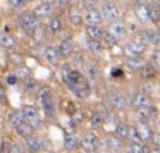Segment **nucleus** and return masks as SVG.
I'll return each mask as SVG.
<instances>
[{
    "label": "nucleus",
    "instance_id": "nucleus-37",
    "mask_svg": "<svg viewBox=\"0 0 160 153\" xmlns=\"http://www.w3.org/2000/svg\"><path fill=\"white\" fill-rule=\"evenodd\" d=\"M150 64H152L157 71H160V50L158 48H155L152 52V55H150Z\"/></svg>",
    "mask_w": 160,
    "mask_h": 153
},
{
    "label": "nucleus",
    "instance_id": "nucleus-2",
    "mask_svg": "<svg viewBox=\"0 0 160 153\" xmlns=\"http://www.w3.org/2000/svg\"><path fill=\"white\" fill-rule=\"evenodd\" d=\"M18 22H19V26H21L22 31H24L26 35L31 36L33 31L42 24V19H38L33 12H22V14L18 17Z\"/></svg>",
    "mask_w": 160,
    "mask_h": 153
},
{
    "label": "nucleus",
    "instance_id": "nucleus-39",
    "mask_svg": "<svg viewBox=\"0 0 160 153\" xmlns=\"http://www.w3.org/2000/svg\"><path fill=\"white\" fill-rule=\"evenodd\" d=\"M71 121L74 122V124H81V122L84 121V112L81 110V108H76V110L72 112V114H71Z\"/></svg>",
    "mask_w": 160,
    "mask_h": 153
},
{
    "label": "nucleus",
    "instance_id": "nucleus-10",
    "mask_svg": "<svg viewBox=\"0 0 160 153\" xmlns=\"http://www.w3.org/2000/svg\"><path fill=\"white\" fill-rule=\"evenodd\" d=\"M83 19L86 24H102L103 22V14H102L100 7H88L86 12L83 14Z\"/></svg>",
    "mask_w": 160,
    "mask_h": 153
},
{
    "label": "nucleus",
    "instance_id": "nucleus-46",
    "mask_svg": "<svg viewBox=\"0 0 160 153\" xmlns=\"http://www.w3.org/2000/svg\"><path fill=\"white\" fill-rule=\"evenodd\" d=\"M74 55H76L74 59H76V62H78V64H83V57H81V53H74Z\"/></svg>",
    "mask_w": 160,
    "mask_h": 153
},
{
    "label": "nucleus",
    "instance_id": "nucleus-24",
    "mask_svg": "<svg viewBox=\"0 0 160 153\" xmlns=\"http://www.w3.org/2000/svg\"><path fill=\"white\" fill-rule=\"evenodd\" d=\"M48 33H52V35H59L60 31L64 29V22L62 19L59 17V16H52V17L48 19Z\"/></svg>",
    "mask_w": 160,
    "mask_h": 153
},
{
    "label": "nucleus",
    "instance_id": "nucleus-29",
    "mask_svg": "<svg viewBox=\"0 0 160 153\" xmlns=\"http://www.w3.org/2000/svg\"><path fill=\"white\" fill-rule=\"evenodd\" d=\"M129 131H131V126L128 122H117V126H115V136H119L121 139L126 141L129 138Z\"/></svg>",
    "mask_w": 160,
    "mask_h": 153
},
{
    "label": "nucleus",
    "instance_id": "nucleus-14",
    "mask_svg": "<svg viewBox=\"0 0 160 153\" xmlns=\"http://www.w3.org/2000/svg\"><path fill=\"white\" fill-rule=\"evenodd\" d=\"M150 103H152V100H150V95L146 93V91H136L131 96V105L134 108L146 107V105H150Z\"/></svg>",
    "mask_w": 160,
    "mask_h": 153
},
{
    "label": "nucleus",
    "instance_id": "nucleus-34",
    "mask_svg": "<svg viewBox=\"0 0 160 153\" xmlns=\"http://www.w3.org/2000/svg\"><path fill=\"white\" fill-rule=\"evenodd\" d=\"M143 64H145V62H143L141 57H132V59H126V66H128L129 69H132V71H139Z\"/></svg>",
    "mask_w": 160,
    "mask_h": 153
},
{
    "label": "nucleus",
    "instance_id": "nucleus-7",
    "mask_svg": "<svg viewBox=\"0 0 160 153\" xmlns=\"http://www.w3.org/2000/svg\"><path fill=\"white\" fill-rule=\"evenodd\" d=\"M21 112H22V115H24V121H28L29 124L33 126L35 131L43 126L42 117H40V112H38V108H36V107H33V105H26Z\"/></svg>",
    "mask_w": 160,
    "mask_h": 153
},
{
    "label": "nucleus",
    "instance_id": "nucleus-20",
    "mask_svg": "<svg viewBox=\"0 0 160 153\" xmlns=\"http://www.w3.org/2000/svg\"><path fill=\"white\" fill-rule=\"evenodd\" d=\"M108 33H110L112 36H115L117 40L124 38L126 36V24L122 21H114L108 24Z\"/></svg>",
    "mask_w": 160,
    "mask_h": 153
},
{
    "label": "nucleus",
    "instance_id": "nucleus-51",
    "mask_svg": "<svg viewBox=\"0 0 160 153\" xmlns=\"http://www.w3.org/2000/svg\"><path fill=\"white\" fill-rule=\"evenodd\" d=\"M102 2H108V0H102Z\"/></svg>",
    "mask_w": 160,
    "mask_h": 153
},
{
    "label": "nucleus",
    "instance_id": "nucleus-5",
    "mask_svg": "<svg viewBox=\"0 0 160 153\" xmlns=\"http://www.w3.org/2000/svg\"><path fill=\"white\" fill-rule=\"evenodd\" d=\"M107 105L115 112H122L128 108V100L122 93L119 91H108L107 93Z\"/></svg>",
    "mask_w": 160,
    "mask_h": 153
},
{
    "label": "nucleus",
    "instance_id": "nucleus-41",
    "mask_svg": "<svg viewBox=\"0 0 160 153\" xmlns=\"http://www.w3.org/2000/svg\"><path fill=\"white\" fill-rule=\"evenodd\" d=\"M29 0H9V4L12 5V7H22V5H26Z\"/></svg>",
    "mask_w": 160,
    "mask_h": 153
},
{
    "label": "nucleus",
    "instance_id": "nucleus-42",
    "mask_svg": "<svg viewBox=\"0 0 160 153\" xmlns=\"http://www.w3.org/2000/svg\"><path fill=\"white\" fill-rule=\"evenodd\" d=\"M18 79H19V77L16 76V74H9V76H7V84H9V86H14V84H18Z\"/></svg>",
    "mask_w": 160,
    "mask_h": 153
},
{
    "label": "nucleus",
    "instance_id": "nucleus-31",
    "mask_svg": "<svg viewBox=\"0 0 160 153\" xmlns=\"http://www.w3.org/2000/svg\"><path fill=\"white\" fill-rule=\"evenodd\" d=\"M90 126L93 129H100L102 126H103V115H102V110L91 112V115H90Z\"/></svg>",
    "mask_w": 160,
    "mask_h": 153
},
{
    "label": "nucleus",
    "instance_id": "nucleus-25",
    "mask_svg": "<svg viewBox=\"0 0 160 153\" xmlns=\"http://www.w3.org/2000/svg\"><path fill=\"white\" fill-rule=\"evenodd\" d=\"M138 72H139V76H141L143 79L150 81V79H155V76H157V72H158V71H157V69H155V67H153L150 62H148V64L145 62V64L141 66V69L138 71Z\"/></svg>",
    "mask_w": 160,
    "mask_h": 153
},
{
    "label": "nucleus",
    "instance_id": "nucleus-17",
    "mask_svg": "<svg viewBox=\"0 0 160 153\" xmlns=\"http://www.w3.org/2000/svg\"><path fill=\"white\" fill-rule=\"evenodd\" d=\"M24 141H26V150H28L29 153H40L43 150L42 138H38V136H35V134L24 138Z\"/></svg>",
    "mask_w": 160,
    "mask_h": 153
},
{
    "label": "nucleus",
    "instance_id": "nucleus-19",
    "mask_svg": "<svg viewBox=\"0 0 160 153\" xmlns=\"http://www.w3.org/2000/svg\"><path fill=\"white\" fill-rule=\"evenodd\" d=\"M67 19L72 26H81L84 22L83 19V12H81L79 7H69L67 9Z\"/></svg>",
    "mask_w": 160,
    "mask_h": 153
},
{
    "label": "nucleus",
    "instance_id": "nucleus-38",
    "mask_svg": "<svg viewBox=\"0 0 160 153\" xmlns=\"http://www.w3.org/2000/svg\"><path fill=\"white\" fill-rule=\"evenodd\" d=\"M86 74L90 76V79L93 81L100 76V71H98V67L95 66V64H86Z\"/></svg>",
    "mask_w": 160,
    "mask_h": 153
},
{
    "label": "nucleus",
    "instance_id": "nucleus-21",
    "mask_svg": "<svg viewBox=\"0 0 160 153\" xmlns=\"http://www.w3.org/2000/svg\"><path fill=\"white\" fill-rule=\"evenodd\" d=\"M84 31H86V38L95 40V42H100L102 35H103V29L100 24H86Z\"/></svg>",
    "mask_w": 160,
    "mask_h": 153
},
{
    "label": "nucleus",
    "instance_id": "nucleus-47",
    "mask_svg": "<svg viewBox=\"0 0 160 153\" xmlns=\"http://www.w3.org/2000/svg\"><path fill=\"white\" fill-rule=\"evenodd\" d=\"M67 4H69V0H59V5H60V7H66Z\"/></svg>",
    "mask_w": 160,
    "mask_h": 153
},
{
    "label": "nucleus",
    "instance_id": "nucleus-18",
    "mask_svg": "<svg viewBox=\"0 0 160 153\" xmlns=\"http://www.w3.org/2000/svg\"><path fill=\"white\" fill-rule=\"evenodd\" d=\"M146 7H148L150 22L158 24V21H160V5H158V2H157V0H148V2H146Z\"/></svg>",
    "mask_w": 160,
    "mask_h": 153
},
{
    "label": "nucleus",
    "instance_id": "nucleus-50",
    "mask_svg": "<svg viewBox=\"0 0 160 153\" xmlns=\"http://www.w3.org/2000/svg\"><path fill=\"white\" fill-rule=\"evenodd\" d=\"M157 26H158V28H157V31H158V33H160V21H158V24H157Z\"/></svg>",
    "mask_w": 160,
    "mask_h": 153
},
{
    "label": "nucleus",
    "instance_id": "nucleus-48",
    "mask_svg": "<svg viewBox=\"0 0 160 153\" xmlns=\"http://www.w3.org/2000/svg\"><path fill=\"white\" fill-rule=\"evenodd\" d=\"M150 153H160V148H153V150H150Z\"/></svg>",
    "mask_w": 160,
    "mask_h": 153
},
{
    "label": "nucleus",
    "instance_id": "nucleus-43",
    "mask_svg": "<svg viewBox=\"0 0 160 153\" xmlns=\"http://www.w3.org/2000/svg\"><path fill=\"white\" fill-rule=\"evenodd\" d=\"M152 143L155 145V148H160V134H158V132H155V134H153Z\"/></svg>",
    "mask_w": 160,
    "mask_h": 153
},
{
    "label": "nucleus",
    "instance_id": "nucleus-4",
    "mask_svg": "<svg viewBox=\"0 0 160 153\" xmlns=\"http://www.w3.org/2000/svg\"><path fill=\"white\" fill-rule=\"evenodd\" d=\"M102 14H103V21H108V22H114V21H119L122 16L121 12V7H119L115 2L108 0V2H103V5L100 7Z\"/></svg>",
    "mask_w": 160,
    "mask_h": 153
},
{
    "label": "nucleus",
    "instance_id": "nucleus-1",
    "mask_svg": "<svg viewBox=\"0 0 160 153\" xmlns=\"http://www.w3.org/2000/svg\"><path fill=\"white\" fill-rule=\"evenodd\" d=\"M38 100L42 105V110L45 112L47 119H53L55 115V103H53V93L50 88H42L38 91Z\"/></svg>",
    "mask_w": 160,
    "mask_h": 153
},
{
    "label": "nucleus",
    "instance_id": "nucleus-6",
    "mask_svg": "<svg viewBox=\"0 0 160 153\" xmlns=\"http://www.w3.org/2000/svg\"><path fill=\"white\" fill-rule=\"evenodd\" d=\"M79 145H81L83 153H97L98 148H100V139H98V136L95 132H88V134H84L81 138Z\"/></svg>",
    "mask_w": 160,
    "mask_h": 153
},
{
    "label": "nucleus",
    "instance_id": "nucleus-32",
    "mask_svg": "<svg viewBox=\"0 0 160 153\" xmlns=\"http://www.w3.org/2000/svg\"><path fill=\"white\" fill-rule=\"evenodd\" d=\"M14 131L18 132V134L21 136V138H28V136H31L33 132H35V129H33V126L29 124L28 121H24L21 126H19V127H16Z\"/></svg>",
    "mask_w": 160,
    "mask_h": 153
},
{
    "label": "nucleus",
    "instance_id": "nucleus-35",
    "mask_svg": "<svg viewBox=\"0 0 160 153\" xmlns=\"http://www.w3.org/2000/svg\"><path fill=\"white\" fill-rule=\"evenodd\" d=\"M78 145H79V139H78L76 136L74 134H66V138H64V146H66L67 150L78 148Z\"/></svg>",
    "mask_w": 160,
    "mask_h": 153
},
{
    "label": "nucleus",
    "instance_id": "nucleus-44",
    "mask_svg": "<svg viewBox=\"0 0 160 153\" xmlns=\"http://www.w3.org/2000/svg\"><path fill=\"white\" fill-rule=\"evenodd\" d=\"M97 2H98V0H83V5H84V7H95V5H97Z\"/></svg>",
    "mask_w": 160,
    "mask_h": 153
},
{
    "label": "nucleus",
    "instance_id": "nucleus-28",
    "mask_svg": "<svg viewBox=\"0 0 160 153\" xmlns=\"http://www.w3.org/2000/svg\"><path fill=\"white\" fill-rule=\"evenodd\" d=\"M47 36H48V28H47V26H43V24H40L38 28L33 31L31 38L35 40L36 43H43V42H47Z\"/></svg>",
    "mask_w": 160,
    "mask_h": 153
},
{
    "label": "nucleus",
    "instance_id": "nucleus-26",
    "mask_svg": "<svg viewBox=\"0 0 160 153\" xmlns=\"http://www.w3.org/2000/svg\"><path fill=\"white\" fill-rule=\"evenodd\" d=\"M107 146L108 150H112V151H122V150L126 148V143L124 139H121L119 136H110V138H107Z\"/></svg>",
    "mask_w": 160,
    "mask_h": 153
},
{
    "label": "nucleus",
    "instance_id": "nucleus-11",
    "mask_svg": "<svg viewBox=\"0 0 160 153\" xmlns=\"http://www.w3.org/2000/svg\"><path fill=\"white\" fill-rule=\"evenodd\" d=\"M136 132H138L139 139H141V143H150L153 138V129L148 126V122H141L138 121V124L134 126Z\"/></svg>",
    "mask_w": 160,
    "mask_h": 153
},
{
    "label": "nucleus",
    "instance_id": "nucleus-27",
    "mask_svg": "<svg viewBox=\"0 0 160 153\" xmlns=\"http://www.w3.org/2000/svg\"><path fill=\"white\" fill-rule=\"evenodd\" d=\"M0 45L7 50H12L18 47V42H16V38L11 33H0Z\"/></svg>",
    "mask_w": 160,
    "mask_h": 153
},
{
    "label": "nucleus",
    "instance_id": "nucleus-22",
    "mask_svg": "<svg viewBox=\"0 0 160 153\" xmlns=\"http://www.w3.org/2000/svg\"><path fill=\"white\" fill-rule=\"evenodd\" d=\"M134 14H136V19H138V21H141V22H148L150 21L146 2H138V4L134 5Z\"/></svg>",
    "mask_w": 160,
    "mask_h": 153
},
{
    "label": "nucleus",
    "instance_id": "nucleus-45",
    "mask_svg": "<svg viewBox=\"0 0 160 153\" xmlns=\"http://www.w3.org/2000/svg\"><path fill=\"white\" fill-rule=\"evenodd\" d=\"M0 101H2V103L5 101V91H4V88H2V86H0Z\"/></svg>",
    "mask_w": 160,
    "mask_h": 153
},
{
    "label": "nucleus",
    "instance_id": "nucleus-30",
    "mask_svg": "<svg viewBox=\"0 0 160 153\" xmlns=\"http://www.w3.org/2000/svg\"><path fill=\"white\" fill-rule=\"evenodd\" d=\"M24 122V115H22V112H11L9 114V126H11L12 129H16V127H19V126Z\"/></svg>",
    "mask_w": 160,
    "mask_h": 153
},
{
    "label": "nucleus",
    "instance_id": "nucleus-13",
    "mask_svg": "<svg viewBox=\"0 0 160 153\" xmlns=\"http://www.w3.org/2000/svg\"><path fill=\"white\" fill-rule=\"evenodd\" d=\"M157 115V107L155 105H146V107H141V108H136V117H138V121L141 122H148L152 121V119H155Z\"/></svg>",
    "mask_w": 160,
    "mask_h": 153
},
{
    "label": "nucleus",
    "instance_id": "nucleus-8",
    "mask_svg": "<svg viewBox=\"0 0 160 153\" xmlns=\"http://www.w3.org/2000/svg\"><path fill=\"white\" fill-rule=\"evenodd\" d=\"M31 12L38 19H50L55 14V7H53L52 2H40V4L35 5V9H33Z\"/></svg>",
    "mask_w": 160,
    "mask_h": 153
},
{
    "label": "nucleus",
    "instance_id": "nucleus-9",
    "mask_svg": "<svg viewBox=\"0 0 160 153\" xmlns=\"http://www.w3.org/2000/svg\"><path fill=\"white\" fill-rule=\"evenodd\" d=\"M146 50V45L139 43L138 40H131L124 45V53H126V59H132V57H141Z\"/></svg>",
    "mask_w": 160,
    "mask_h": 153
},
{
    "label": "nucleus",
    "instance_id": "nucleus-33",
    "mask_svg": "<svg viewBox=\"0 0 160 153\" xmlns=\"http://www.w3.org/2000/svg\"><path fill=\"white\" fill-rule=\"evenodd\" d=\"M100 43L105 48H114V47L117 45V38L112 36L108 31H103V35H102V38H100Z\"/></svg>",
    "mask_w": 160,
    "mask_h": 153
},
{
    "label": "nucleus",
    "instance_id": "nucleus-3",
    "mask_svg": "<svg viewBox=\"0 0 160 153\" xmlns=\"http://www.w3.org/2000/svg\"><path fill=\"white\" fill-rule=\"evenodd\" d=\"M62 74H64V83L67 84L69 90H72V88L84 77L83 74H81V71L74 69L71 64H64V66H62Z\"/></svg>",
    "mask_w": 160,
    "mask_h": 153
},
{
    "label": "nucleus",
    "instance_id": "nucleus-36",
    "mask_svg": "<svg viewBox=\"0 0 160 153\" xmlns=\"http://www.w3.org/2000/svg\"><path fill=\"white\" fill-rule=\"evenodd\" d=\"M146 31V36H148V43H152V45H158L160 43V33L157 31V29L150 28V29H145Z\"/></svg>",
    "mask_w": 160,
    "mask_h": 153
},
{
    "label": "nucleus",
    "instance_id": "nucleus-12",
    "mask_svg": "<svg viewBox=\"0 0 160 153\" xmlns=\"http://www.w3.org/2000/svg\"><path fill=\"white\" fill-rule=\"evenodd\" d=\"M71 91H72V93L76 95L78 98H81V100H86V98L90 96V93H91L90 81H88L86 77H83V79H81L79 83H78V84H76V86H74Z\"/></svg>",
    "mask_w": 160,
    "mask_h": 153
},
{
    "label": "nucleus",
    "instance_id": "nucleus-40",
    "mask_svg": "<svg viewBox=\"0 0 160 153\" xmlns=\"http://www.w3.org/2000/svg\"><path fill=\"white\" fill-rule=\"evenodd\" d=\"M86 47L91 50V52H95V53H100L102 48H103L100 42H95V40H90V38H88V42H86Z\"/></svg>",
    "mask_w": 160,
    "mask_h": 153
},
{
    "label": "nucleus",
    "instance_id": "nucleus-23",
    "mask_svg": "<svg viewBox=\"0 0 160 153\" xmlns=\"http://www.w3.org/2000/svg\"><path fill=\"white\" fill-rule=\"evenodd\" d=\"M124 150L128 153H150L146 143H141V141H129Z\"/></svg>",
    "mask_w": 160,
    "mask_h": 153
},
{
    "label": "nucleus",
    "instance_id": "nucleus-49",
    "mask_svg": "<svg viewBox=\"0 0 160 153\" xmlns=\"http://www.w3.org/2000/svg\"><path fill=\"white\" fill-rule=\"evenodd\" d=\"M157 132H158V134H160V121L157 122Z\"/></svg>",
    "mask_w": 160,
    "mask_h": 153
},
{
    "label": "nucleus",
    "instance_id": "nucleus-16",
    "mask_svg": "<svg viewBox=\"0 0 160 153\" xmlns=\"http://www.w3.org/2000/svg\"><path fill=\"white\" fill-rule=\"evenodd\" d=\"M43 55H45V60L50 64V66H53V67L59 66L60 55H59V50H57V47H53V45L45 47V50H43Z\"/></svg>",
    "mask_w": 160,
    "mask_h": 153
},
{
    "label": "nucleus",
    "instance_id": "nucleus-15",
    "mask_svg": "<svg viewBox=\"0 0 160 153\" xmlns=\"http://www.w3.org/2000/svg\"><path fill=\"white\" fill-rule=\"evenodd\" d=\"M57 50H59L60 59H67V57H72V53H74V42H72L71 38H64L62 42L59 43Z\"/></svg>",
    "mask_w": 160,
    "mask_h": 153
}]
</instances>
